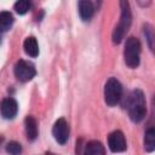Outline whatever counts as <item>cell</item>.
Listing matches in <instances>:
<instances>
[{"label": "cell", "mask_w": 155, "mask_h": 155, "mask_svg": "<svg viewBox=\"0 0 155 155\" xmlns=\"http://www.w3.org/2000/svg\"><path fill=\"white\" fill-rule=\"evenodd\" d=\"M1 142H2V137H0V144H1Z\"/></svg>", "instance_id": "d6986e66"}, {"label": "cell", "mask_w": 155, "mask_h": 155, "mask_svg": "<svg viewBox=\"0 0 155 155\" xmlns=\"http://www.w3.org/2000/svg\"><path fill=\"white\" fill-rule=\"evenodd\" d=\"M139 57H140V42L137 38H128L125 44L124 50V58L125 63L130 68H137L139 65Z\"/></svg>", "instance_id": "3957f363"}, {"label": "cell", "mask_w": 155, "mask_h": 155, "mask_svg": "<svg viewBox=\"0 0 155 155\" xmlns=\"http://www.w3.org/2000/svg\"><path fill=\"white\" fill-rule=\"evenodd\" d=\"M126 108L130 119L133 122H139L144 119L147 114V108H145V98L140 90H134L131 92V94L127 98Z\"/></svg>", "instance_id": "6da1fadb"}, {"label": "cell", "mask_w": 155, "mask_h": 155, "mask_svg": "<svg viewBox=\"0 0 155 155\" xmlns=\"http://www.w3.org/2000/svg\"><path fill=\"white\" fill-rule=\"evenodd\" d=\"M23 47H24V51L28 56L30 57H36L39 54V45H38V41L34 36H29L24 40V44H23Z\"/></svg>", "instance_id": "7c38bea8"}, {"label": "cell", "mask_w": 155, "mask_h": 155, "mask_svg": "<svg viewBox=\"0 0 155 155\" xmlns=\"http://www.w3.org/2000/svg\"><path fill=\"white\" fill-rule=\"evenodd\" d=\"M25 133L29 140H34L38 137V122L33 116H27L25 121Z\"/></svg>", "instance_id": "8fae6325"}, {"label": "cell", "mask_w": 155, "mask_h": 155, "mask_svg": "<svg viewBox=\"0 0 155 155\" xmlns=\"http://www.w3.org/2000/svg\"><path fill=\"white\" fill-rule=\"evenodd\" d=\"M0 41H1V38H0Z\"/></svg>", "instance_id": "ffe728a7"}, {"label": "cell", "mask_w": 155, "mask_h": 155, "mask_svg": "<svg viewBox=\"0 0 155 155\" xmlns=\"http://www.w3.org/2000/svg\"><path fill=\"white\" fill-rule=\"evenodd\" d=\"M122 96V86L119 80L110 78L104 86V101L108 105L114 107L119 103Z\"/></svg>", "instance_id": "277c9868"}, {"label": "cell", "mask_w": 155, "mask_h": 155, "mask_svg": "<svg viewBox=\"0 0 155 155\" xmlns=\"http://www.w3.org/2000/svg\"><path fill=\"white\" fill-rule=\"evenodd\" d=\"M46 155H54V154H52V153H47Z\"/></svg>", "instance_id": "ac0fdd59"}, {"label": "cell", "mask_w": 155, "mask_h": 155, "mask_svg": "<svg viewBox=\"0 0 155 155\" xmlns=\"http://www.w3.org/2000/svg\"><path fill=\"white\" fill-rule=\"evenodd\" d=\"M84 155H105L104 145L98 140H91L85 145Z\"/></svg>", "instance_id": "30bf717a"}, {"label": "cell", "mask_w": 155, "mask_h": 155, "mask_svg": "<svg viewBox=\"0 0 155 155\" xmlns=\"http://www.w3.org/2000/svg\"><path fill=\"white\" fill-rule=\"evenodd\" d=\"M6 151L10 154V155H19L21 151H22V147L18 142H10L7 145H6Z\"/></svg>", "instance_id": "2e32d148"}, {"label": "cell", "mask_w": 155, "mask_h": 155, "mask_svg": "<svg viewBox=\"0 0 155 155\" xmlns=\"http://www.w3.org/2000/svg\"><path fill=\"white\" fill-rule=\"evenodd\" d=\"M108 145L113 153H121L126 150V139L121 131H114L108 137Z\"/></svg>", "instance_id": "52a82bcc"}, {"label": "cell", "mask_w": 155, "mask_h": 155, "mask_svg": "<svg viewBox=\"0 0 155 155\" xmlns=\"http://www.w3.org/2000/svg\"><path fill=\"white\" fill-rule=\"evenodd\" d=\"M0 108H1V115L5 119H13L17 115V111H18L17 102L11 97L2 99Z\"/></svg>", "instance_id": "ba28073f"}, {"label": "cell", "mask_w": 155, "mask_h": 155, "mask_svg": "<svg viewBox=\"0 0 155 155\" xmlns=\"http://www.w3.org/2000/svg\"><path fill=\"white\" fill-rule=\"evenodd\" d=\"M52 134L56 139L57 143L59 144H64L68 138H69V126H68V122L61 117L58 119L54 125H53V128H52Z\"/></svg>", "instance_id": "8992f818"}, {"label": "cell", "mask_w": 155, "mask_h": 155, "mask_svg": "<svg viewBox=\"0 0 155 155\" xmlns=\"http://www.w3.org/2000/svg\"><path fill=\"white\" fill-rule=\"evenodd\" d=\"M13 24V16L10 12H0V33L8 30Z\"/></svg>", "instance_id": "5bb4252c"}, {"label": "cell", "mask_w": 155, "mask_h": 155, "mask_svg": "<svg viewBox=\"0 0 155 155\" xmlns=\"http://www.w3.org/2000/svg\"><path fill=\"white\" fill-rule=\"evenodd\" d=\"M144 148L148 153L154 151L155 149V130L153 127H149L144 136Z\"/></svg>", "instance_id": "4fadbf2b"}, {"label": "cell", "mask_w": 155, "mask_h": 155, "mask_svg": "<svg viewBox=\"0 0 155 155\" xmlns=\"http://www.w3.org/2000/svg\"><path fill=\"white\" fill-rule=\"evenodd\" d=\"M78 6H79V15H80L81 19L85 22H88L94 13L93 4L88 0H81V1H79Z\"/></svg>", "instance_id": "9c48e42d"}, {"label": "cell", "mask_w": 155, "mask_h": 155, "mask_svg": "<svg viewBox=\"0 0 155 155\" xmlns=\"http://www.w3.org/2000/svg\"><path fill=\"white\" fill-rule=\"evenodd\" d=\"M144 34H145V38L148 39L149 41V47L153 50V39H154V35H153V28L150 25H145L144 27Z\"/></svg>", "instance_id": "e0dca14e"}, {"label": "cell", "mask_w": 155, "mask_h": 155, "mask_svg": "<svg viewBox=\"0 0 155 155\" xmlns=\"http://www.w3.org/2000/svg\"><path fill=\"white\" fill-rule=\"evenodd\" d=\"M120 7H121L120 21L113 31V42L114 44H120L122 41L124 36L128 31L131 23H132V15H131L130 4L127 1H120Z\"/></svg>", "instance_id": "7a4b0ae2"}, {"label": "cell", "mask_w": 155, "mask_h": 155, "mask_svg": "<svg viewBox=\"0 0 155 155\" xmlns=\"http://www.w3.org/2000/svg\"><path fill=\"white\" fill-rule=\"evenodd\" d=\"M30 6H31L30 1H28V0H19V1H17L15 4V10H16V12L18 15H24V13H27L29 11Z\"/></svg>", "instance_id": "9a60e30c"}, {"label": "cell", "mask_w": 155, "mask_h": 155, "mask_svg": "<svg viewBox=\"0 0 155 155\" xmlns=\"http://www.w3.org/2000/svg\"><path fill=\"white\" fill-rule=\"evenodd\" d=\"M35 74H36V70H35L34 64L28 61L19 59L15 64V75L22 82L30 81L35 76Z\"/></svg>", "instance_id": "5b68a950"}]
</instances>
